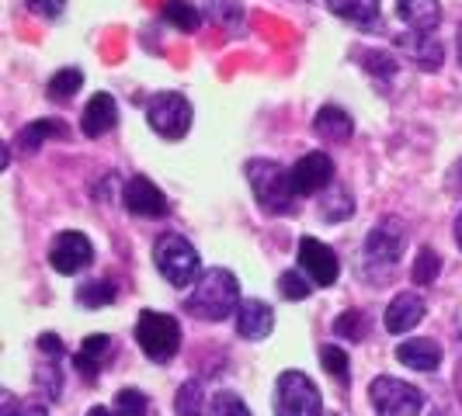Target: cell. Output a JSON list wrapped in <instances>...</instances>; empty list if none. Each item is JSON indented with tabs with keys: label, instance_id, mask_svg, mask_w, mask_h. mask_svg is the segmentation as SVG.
Segmentation results:
<instances>
[{
	"label": "cell",
	"instance_id": "obj_39",
	"mask_svg": "<svg viewBox=\"0 0 462 416\" xmlns=\"http://www.w3.org/2000/svg\"><path fill=\"white\" fill-rule=\"evenodd\" d=\"M456 393H459V399H462V361H459V368H456Z\"/></svg>",
	"mask_w": 462,
	"mask_h": 416
},
{
	"label": "cell",
	"instance_id": "obj_13",
	"mask_svg": "<svg viewBox=\"0 0 462 416\" xmlns=\"http://www.w3.org/2000/svg\"><path fill=\"white\" fill-rule=\"evenodd\" d=\"M424 312H428V305L424 299L417 295V292H400L390 305H386V330L390 333H407V330H414L420 320H424Z\"/></svg>",
	"mask_w": 462,
	"mask_h": 416
},
{
	"label": "cell",
	"instance_id": "obj_15",
	"mask_svg": "<svg viewBox=\"0 0 462 416\" xmlns=\"http://www.w3.org/2000/svg\"><path fill=\"white\" fill-rule=\"evenodd\" d=\"M272 330H275V312H272L268 302L251 299L240 305V312H236V333L244 340H264Z\"/></svg>",
	"mask_w": 462,
	"mask_h": 416
},
{
	"label": "cell",
	"instance_id": "obj_22",
	"mask_svg": "<svg viewBox=\"0 0 462 416\" xmlns=\"http://www.w3.org/2000/svg\"><path fill=\"white\" fill-rule=\"evenodd\" d=\"M327 7L351 24H372L379 14V0H327Z\"/></svg>",
	"mask_w": 462,
	"mask_h": 416
},
{
	"label": "cell",
	"instance_id": "obj_34",
	"mask_svg": "<svg viewBox=\"0 0 462 416\" xmlns=\"http://www.w3.org/2000/svg\"><path fill=\"white\" fill-rule=\"evenodd\" d=\"M39 389L46 393V399H60L63 378H60V368H56V365H42V368H39Z\"/></svg>",
	"mask_w": 462,
	"mask_h": 416
},
{
	"label": "cell",
	"instance_id": "obj_38",
	"mask_svg": "<svg viewBox=\"0 0 462 416\" xmlns=\"http://www.w3.org/2000/svg\"><path fill=\"white\" fill-rule=\"evenodd\" d=\"M88 416H122V413H118V410H108V406H94Z\"/></svg>",
	"mask_w": 462,
	"mask_h": 416
},
{
	"label": "cell",
	"instance_id": "obj_41",
	"mask_svg": "<svg viewBox=\"0 0 462 416\" xmlns=\"http://www.w3.org/2000/svg\"><path fill=\"white\" fill-rule=\"evenodd\" d=\"M459 63H462V28H459Z\"/></svg>",
	"mask_w": 462,
	"mask_h": 416
},
{
	"label": "cell",
	"instance_id": "obj_32",
	"mask_svg": "<svg viewBox=\"0 0 462 416\" xmlns=\"http://www.w3.org/2000/svg\"><path fill=\"white\" fill-rule=\"evenodd\" d=\"M278 292L289 302H302L310 299V281H306L302 271H285V275L278 277Z\"/></svg>",
	"mask_w": 462,
	"mask_h": 416
},
{
	"label": "cell",
	"instance_id": "obj_31",
	"mask_svg": "<svg viewBox=\"0 0 462 416\" xmlns=\"http://www.w3.org/2000/svg\"><path fill=\"white\" fill-rule=\"evenodd\" d=\"M439 271H441V260H439V254L431 250V247H424L420 254H417V264H414V285H431L435 277H439Z\"/></svg>",
	"mask_w": 462,
	"mask_h": 416
},
{
	"label": "cell",
	"instance_id": "obj_9",
	"mask_svg": "<svg viewBox=\"0 0 462 416\" xmlns=\"http://www.w3.org/2000/svg\"><path fill=\"white\" fill-rule=\"evenodd\" d=\"M91 260H94V247L84 232H77V230L56 232V240H52V247H49V264H52L56 275H77V271H84Z\"/></svg>",
	"mask_w": 462,
	"mask_h": 416
},
{
	"label": "cell",
	"instance_id": "obj_23",
	"mask_svg": "<svg viewBox=\"0 0 462 416\" xmlns=\"http://www.w3.org/2000/svg\"><path fill=\"white\" fill-rule=\"evenodd\" d=\"M174 410L178 416H208V402H206V385L202 382H185L178 389V399H174Z\"/></svg>",
	"mask_w": 462,
	"mask_h": 416
},
{
	"label": "cell",
	"instance_id": "obj_36",
	"mask_svg": "<svg viewBox=\"0 0 462 416\" xmlns=\"http://www.w3.org/2000/svg\"><path fill=\"white\" fill-rule=\"evenodd\" d=\"M365 63H369V67H375L372 73H379V77H393V73H396V63L386 56V52H369V56H365Z\"/></svg>",
	"mask_w": 462,
	"mask_h": 416
},
{
	"label": "cell",
	"instance_id": "obj_4",
	"mask_svg": "<svg viewBox=\"0 0 462 416\" xmlns=\"http://www.w3.org/2000/svg\"><path fill=\"white\" fill-rule=\"evenodd\" d=\"M153 260H157V271H161L174 288H188L195 275H199V250L188 243L185 236L178 232H163L161 240L153 243Z\"/></svg>",
	"mask_w": 462,
	"mask_h": 416
},
{
	"label": "cell",
	"instance_id": "obj_21",
	"mask_svg": "<svg viewBox=\"0 0 462 416\" xmlns=\"http://www.w3.org/2000/svg\"><path fill=\"white\" fill-rule=\"evenodd\" d=\"M52 136H63V122H60V118H39V122H32L28 129H22L14 142H18L22 153H35V149Z\"/></svg>",
	"mask_w": 462,
	"mask_h": 416
},
{
	"label": "cell",
	"instance_id": "obj_1",
	"mask_svg": "<svg viewBox=\"0 0 462 416\" xmlns=\"http://www.w3.org/2000/svg\"><path fill=\"white\" fill-rule=\"evenodd\" d=\"M240 285L226 267H212L195 281L191 295L185 299V312L206 320V323H219L230 320L233 312H240Z\"/></svg>",
	"mask_w": 462,
	"mask_h": 416
},
{
	"label": "cell",
	"instance_id": "obj_40",
	"mask_svg": "<svg viewBox=\"0 0 462 416\" xmlns=\"http://www.w3.org/2000/svg\"><path fill=\"white\" fill-rule=\"evenodd\" d=\"M456 243H459V250H462V215L456 219Z\"/></svg>",
	"mask_w": 462,
	"mask_h": 416
},
{
	"label": "cell",
	"instance_id": "obj_11",
	"mask_svg": "<svg viewBox=\"0 0 462 416\" xmlns=\"http://www.w3.org/2000/svg\"><path fill=\"white\" fill-rule=\"evenodd\" d=\"M289 177H292L296 194H317L327 185H334V160H330V153H306L289 170Z\"/></svg>",
	"mask_w": 462,
	"mask_h": 416
},
{
	"label": "cell",
	"instance_id": "obj_35",
	"mask_svg": "<svg viewBox=\"0 0 462 416\" xmlns=\"http://www.w3.org/2000/svg\"><path fill=\"white\" fill-rule=\"evenodd\" d=\"M35 14H42V18H60L63 11H67V0H24Z\"/></svg>",
	"mask_w": 462,
	"mask_h": 416
},
{
	"label": "cell",
	"instance_id": "obj_19",
	"mask_svg": "<svg viewBox=\"0 0 462 416\" xmlns=\"http://www.w3.org/2000/svg\"><path fill=\"white\" fill-rule=\"evenodd\" d=\"M396 357H400V365L414 371H435L441 365V347L428 337H417V340H403L396 347Z\"/></svg>",
	"mask_w": 462,
	"mask_h": 416
},
{
	"label": "cell",
	"instance_id": "obj_20",
	"mask_svg": "<svg viewBox=\"0 0 462 416\" xmlns=\"http://www.w3.org/2000/svg\"><path fill=\"white\" fill-rule=\"evenodd\" d=\"M403 22L411 24V32H435L441 22V4L439 0H396Z\"/></svg>",
	"mask_w": 462,
	"mask_h": 416
},
{
	"label": "cell",
	"instance_id": "obj_26",
	"mask_svg": "<svg viewBox=\"0 0 462 416\" xmlns=\"http://www.w3.org/2000/svg\"><path fill=\"white\" fill-rule=\"evenodd\" d=\"M77 302L84 309H101V305H112L116 302V285L112 281H91L77 292Z\"/></svg>",
	"mask_w": 462,
	"mask_h": 416
},
{
	"label": "cell",
	"instance_id": "obj_2",
	"mask_svg": "<svg viewBox=\"0 0 462 416\" xmlns=\"http://www.w3.org/2000/svg\"><path fill=\"white\" fill-rule=\"evenodd\" d=\"M247 174V185L254 191V202L268 215H289L292 212V198H296V187L292 177L272 160H251L244 167Z\"/></svg>",
	"mask_w": 462,
	"mask_h": 416
},
{
	"label": "cell",
	"instance_id": "obj_17",
	"mask_svg": "<svg viewBox=\"0 0 462 416\" xmlns=\"http://www.w3.org/2000/svg\"><path fill=\"white\" fill-rule=\"evenodd\" d=\"M396 42H400V49H403L414 63H420V67L439 69L441 63H445V49H441V42L439 39H431V35H424V32H403Z\"/></svg>",
	"mask_w": 462,
	"mask_h": 416
},
{
	"label": "cell",
	"instance_id": "obj_8",
	"mask_svg": "<svg viewBox=\"0 0 462 416\" xmlns=\"http://www.w3.org/2000/svg\"><path fill=\"white\" fill-rule=\"evenodd\" d=\"M407 247V230L400 219H379L365 236V264L369 267H386L393 271V264L400 260Z\"/></svg>",
	"mask_w": 462,
	"mask_h": 416
},
{
	"label": "cell",
	"instance_id": "obj_10",
	"mask_svg": "<svg viewBox=\"0 0 462 416\" xmlns=\"http://www.w3.org/2000/svg\"><path fill=\"white\" fill-rule=\"evenodd\" d=\"M300 271L310 277L313 285L330 288V285L337 281V275H341V260H337V254H334L327 243L313 240V236H302L300 240Z\"/></svg>",
	"mask_w": 462,
	"mask_h": 416
},
{
	"label": "cell",
	"instance_id": "obj_16",
	"mask_svg": "<svg viewBox=\"0 0 462 416\" xmlns=\"http://www.w3.org/2000/svg\"><path fill=\"white\" fill-rule=\"evenodd\" d=\"M112 354H116V340L105 337V333H94V337H88V340L80 344L73 365H77V371H80L88 382H94V378L101 375V368H105V361H112Z\"/></svg>",
	"mask_w": 462,
	"mask_h": 416
},
{
	"label": "cell",
	"instance_id": "obj_18",
	"mask_svg": "<svg viewBox=\"0 0 462 416\" xmlns=\"http://www.w3.org/2000/svg\"><path fill=\"white\" fill-rule=\"evenodd\" d=\"M313 132L327 142H347V139L355 136V122L347 115L345 108H337V104H324L317 118H313Z\"/></svg>",
	"mask_w": 462,
	"mask_h": 416
},
{
	"label": "cell",
	"instance_id": "obj_25",
	"mask_svg": "<svg viewBox=\"0 0 462 416\" xmlns=\"http://www.w3.org/2000/svg\"><path fill=\"white\" fill-rule=\"evenodd\" d=\"M80 87H84V73L77 67L56 69V77L49 80V97H52V101H69Z\"/></svg>",
	"mask_w": 462,
	"mask_h": 416
},
{
	"label": "cell",
	"instance_id": "obj_7",
	"mask_svg": "<svg viewBox=\"0 0 462 416\" xmlns=\"http://www.w3.org/2000/svg\"><path fill=\"white\" fill-rule=\"evenodd\" d=\"M146 122L150 129L163 139H185L188 129H191V104H188L185 94L178 91H167L157 94L146 108Z\"/></svg>",
	"mask_w": 462,
	"mask_h": 416
},
{
	"label": "cell",
	"instance_id": "obj_33",
	"mask_svg": "<svg viewBox=\"0 0 462 416\" xmlns=\"http://www.w3.org/2000/svg\"><path fill=\"white\" fill-rule=\"evenodd\" d=\"M116 410L122 416H146V395L139 389H122L116 395Z\"/></svg>",
	"mask_w": 462,
	"mask_h": 416
},
{
	"label": "cell",
	"instance_id": "obj_3",
	"mask_svg": "<svg viewBox=\"0 0 462 416\" xmlns=\"http://www.w3.org/2000/svg\"><path fill=\"white\" fill-rule=\"evenodd\" d=\"M136 340L150 361L167 365L178 354V347H181V326H178L174 316H167V312L143 309L136 320Z\"/></svg>",
	"mask_w": 462,
	"mask_h": 416
},
{
	"label": "cell",
	"instance_id": "obj_5",
	"mask_svg": "<svg viewBox=\"0 0 462 416\" xmlns=\"http://www.w3.org/2000/svg\"><path fill=\"white\" fill-rule=\"evenodd\" d=\"M320 389L302 371H282L275 385V416H320Z\"/></svg>",
	"mask_w": 462,
	"mask_h": 416
},
{
	"label": "cell",
	"instance_id": "obj_28",
	"mask_svg": "<svg viewBox=\"0 0 462 416\" xmlns=\"http://www.w3.org/2000/svg\"><path fill=\"white\" fill-rule=\"evenodd\" d=\"M320 208H324L327 222H345V219H351V212H355V202H351V194H347L345 187L334 185V194H327Z\"/></svg>",
	"mask_w": 462,
	"mask_h": 416
},
{
	"label": "cell",
	"instance_id": "obj_24",
	"mask_svg": "<svg viewBox=\"0 0 462 416\" xmlns=\"http://www.w3.org/2000/svg\"><path fill=\"white\" fill-rule=\"evenodd\" d=\"M163 18H167L171 24H178L181 32H195V28L202 24L199 7L188 4V0H163Z\"/></svg>",
	"mask_w": 462,
	"mask_h": 416
},
{
	"label": "cell",
	"instance_id": "obj_12",
	"mask_svg": "<svg viewBox=\"0 0 462 416\" xmlns=\"http://www.w3.org/2000/svg\"><path fill=\"white\" fill-rule=\"evenodd\" d=\"M122 202L133 215H143V219H157V215H167V194L153 185L150 177H133L125 191H122Z\"/></svg>",
	"mask_w": 462,
	"mask_h": 416
},
{
	"label": "cell",
	"instance_id": "obj_37",
	"mask_svg": "<svg viewBox=\"0 0 462 416\" xmlns=\"http://www.w3.org/2000/svg\"><path fill=\"white\" fill-rule=\"evenodd\" d=\"M39 350H42L46 357H56V361H60V354H63V340H60L56 333H42V337H39Z\"/></svg>",
	"mask_w": 462,
	"mask_h": 416
},
{
	"label": "cell",
	"instance_id": "obj_30",
	"mask_svg": "<svg viewBox=\"0 0 462 416\" xmlns=\"http://www.w3.org/2000/svg\"><path fill=\"white\" fill-rule=\"evenodd\" d=\"M365 316L358 312V309H347V312H341L337 320H334V333L337 337H345V340H362L365 337Z\"/></svg>",
	"mask_w": 462,
	"mask_h": 416
},
{
	"label": "cell",
	"instance_id": "obj_27",
	"mask_svg": "<svg viewBox=\"0 0 462 416\" xmlns=\"http://www.w3.org/2000/svg\"><path fill=\"white\" fill-rule=\"evenodd\" d=\"M320 365H324L327 375H330V378H337L341 385H347V382H351L347 354L341 350V347H334V344H324V347H320Z\"/></svg>",
	"mask_w": 462,
	"mask_h": 416
},
{
	"label": "cell",
	"instance_id": "obj_14",
	"mask_svg": "<svg viewBox=\"0 0 462 416\" xmlns=\"http://www.w3.org/2000/svg\"><path fill=\"white\" fill-rule=\"evenodd\" d=\"M118 125V108H116V97L112 94H94L91 101H88V108H84V115H80V129H84V136H105V132H112Z\"/></svg>",
	"mask_w": 462,
	"mask_h": 416
},
{
	"label": "cell",
	"instance_id": "obj_6",
	"mask_svg": "<svg viewBox=\"0 0 462 416\" xmlns=\"http://www.w3.org/2000/svg\"><path fill=\"white\" fill-rule=\"evenodd\" d=\"M369 402L375 416H417L424 410V393L411 382L379 375L369 385Z\"/></svg>",
	"mask_w": 462,
	"mask_h": 416
},
{
	"label": "cell",
	"instance_id": "obj_29",
	"mask_svg": "<svg viewBox=\"0 0 462 416\" xmlns=\"http://www.w3.org/2000/svg\"><path fill=\"white\" fill-rule=\"evenodd\" d=\"M208 416H251V410L236 393H216L208 399Z\"/></svg>",
	"mask_w": 462,
	"mask_h": 416
}]
</instances>
